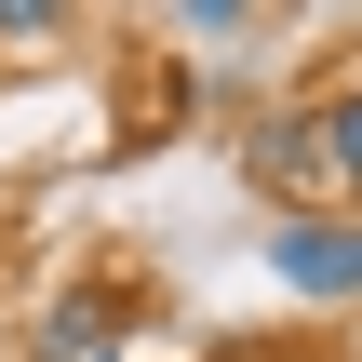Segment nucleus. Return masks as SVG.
Wrapping results in <instances>:
<instances>
[{
  "mask_svg": "<svg viewBox=\"0 0 362 362\" xmlns=\"http://www.w3.org/2000/svg\"><path fill=\"white\" fill-rule=\"evenodd\" d=\"M121 349H134V296H121V282L40 296V349H27V362H121Z\"/></svg>",
  "mask_w": 362,
  "mask_h": 362,
  "instance_id": "1",
  "label": "nucleus"
},
{
  "mask_svg": "<svg viewBox=\"0 0 362 362\" xmlns=\"http://www.w3.org/2000/svg\"><path fill=\"white\" fill-rule=\"evenodd\" d=\"M269 269L296 296H362V228H322V215H282L269 228Z\"/></svg>",
  "mask_w": 362,
  "mask_h": 362,
  "instance_id": "2",
  "label": "nucleus"
},
{
  "mask_svg": "<svg viewBox=\"0 0 362 362\" xmlns=\"http://www.w3.org/2000/svg\"><path fill=\"white\" fill-rule=\"evenodd\" d=\"M322 161H336V188H362V81L322 107Z\"/></svg>",
  "mask_w": 362,
  "mask_h": 362,
  "instance_id": "3",
  "label": "nucleus"
},
{
  "mask_svg": "<svg viewBox=\"0 0 362 362\" xmlns=\"http://www.w3.org/2000/svg\"><path fill=\"white\" fill-rule=\"evenodd\" d=\"M67 27V0H0V40H54Z\"/></svg>",
  "mask_w": 362,
  "mask_h": 362,
  "instance_id": "4",
  "label": "nucleus"
},
{
  "mask_svg": "<svg viewBox=\"0 0 362 362\" xmlns=\"http://www.w3.org/2000/svg\"><path fill=\"white\" fill-rule=\"evenodd\" d=\"M188 27H242V0H188Z\"/></svg>",
  "mask_w": 362,
  "mask_h": 362,
  "instance_id": "5",
  "label": "nucleus"
}]
</instances>
